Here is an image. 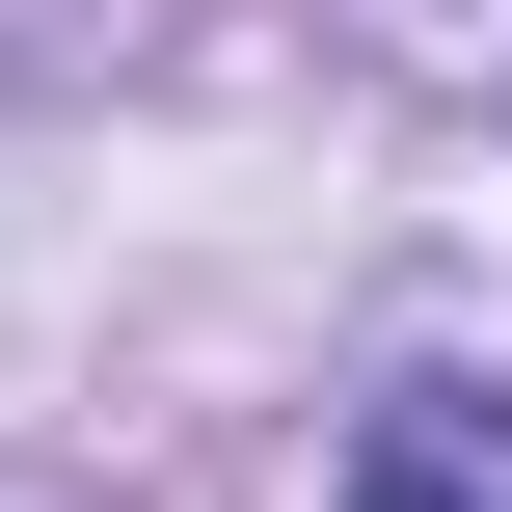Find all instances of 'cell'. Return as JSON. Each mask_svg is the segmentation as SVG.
Segmentation results:
<instances>
[{
  "mask_svg": "<svg viewBox=\"0 0 512 512\" xmlns=\"http://www.w3.org/2000/svg\"><path fill=\"white\" fill-rule=\"evenodd\" d=\"M351 512H512V405L486 378H405V405L351 432Z\"/></svg>",
  "mask_w": 512,
  "mask_h": 512,
  "instance_id": "obj_1",
  "label": "cell"
}]
</instances>
